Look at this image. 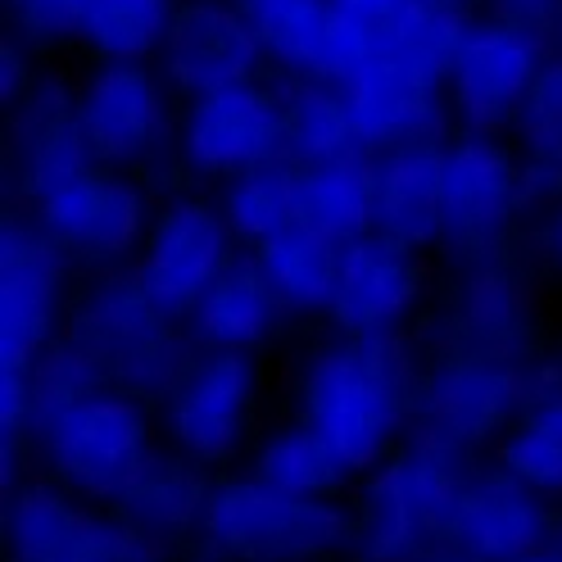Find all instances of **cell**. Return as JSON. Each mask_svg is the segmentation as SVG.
Returning <instances> with one entry per match:
<instances>
[{
  "label": "cell",
  "instance_id": "8",
  "mask_svg": "<svg viewBox=\"0 0 562 562\" xmlns=\"http://www.w3.org/2000/svg\"><path fill=\"white\" fill-rule=\"evenodd\" d=\"M540 359L513 363L490 355H431L427 349L417 381L413 440H427L463 463L495 459V449L536 391Z\"/></svg>",
  "mask_w": 562,
  "mask_h": 562
},
{
  "label": "cell",
  "instance_id": "38",
  "mask_svg": "<svg viewBox=\"0 0 562 562\" xmlns=\"http://www.w3.org/2000/svg\"><path fill=\"white\" fill-rule=\"evenodd\" d=\"M331 5H336V14L345 23H355V27H363V32L376 37V32L408 5V0H331Z\"/></svg>",
  "mask_w": 562,
  "mask_h": 562
},
{
  "label": "cell",
  "instance_id": "3",
  "mask_svg": "<svg viewBox=\"0 0 562 562\" xmlns=\"http://www.w3.org/2000/svg\"><path fill=\"white\" fill-rule=\"evenodd\" d=\"M472 463L408 440L385 463L349 485V558L355 562H422L449 544V517Z\"/></svg>",
  "mask_w": 562,
  "mask_h": 562
},
{
  "label": "cell",
  "instance_id": "40",
  "mask_svg": "<svg viewBox=\"0 0 562 562\" xmlns=\"http://www.w3.org/2000/svg\"><path fill=\"white\" fill-rule=\"evenodd\" d=\"M422 5H436L449 14H476V10H485V0H422Z\"/></svg>",
  "mask_w": 562,
  "mask_h": 562
},
{
  "label": "cell",
  "instance_id": "7",
  "mask_svg": "<svg viewBox=\"0 0 562 562\" xmlns=\"http://www.w3.org/2000/svg\"><path fill=\"white\" fill-rule=\"evenodd\" d=\"M531 218L536 209L526 195V172L513 140L453 132L445 140V209L436 245L445 268L521 255Z\"/></svg>",
  "mask_w": 562,
  "mask_h": 562
},
{
  "label": "cell",
  "instance_id": "10",
  "mask_svg": "<svg viewBox=\"0 0 562 562\" xmlns=\"http://www.w3.org/2000/svg\"><path fill=\"white\" fill-rule=\"evenodd\" d=\"M263 408V363L259 355H227V349H195L178 381L155 404L159 436L168 449L187 453L209 472L245 468L259 440Z\"/></svg>",
  "mask_w": 562,
  "mask_h": 562
},
{
  "label": "cell",
  "instance_id": "28",
  "mask_svg": "<svg viewBox=\"0 0 562 562\" xmlns=\"http://www.w3.org/2000/svg\"><path fill=\"white\" fill-rule=\"evenodd\" d=\"M272 281V291L286 308L291 323H323L331 295H336V272H340V245L308 232V227H286L268 245L250 250Z\"/></svg>",
  "mask_w": 562,
  "mask_h": 562
},
{
  "label": "cell",
  "instance_id": "21",
  "mask_svg": "<svg viewBox=\"0 0 562 562\" xmlns=\"http://www.w3.org/2000/svg\"><path fill=\"white\" fill-rule=\"evenodd\" d=\"M214 481L218 472H209L191 463L187 453L159 445L146 459V468L123 485V495L114 499V513L127 526H136L146 540H155L159 549L182 553V549H195L204 536Z\"/></svg>",
  "mask_w": 562,
  "mask_h": 562
},
{
  "label": "cell",
  "instance_id": "16",
  "mask_svg": "<svg viewBox=\"0 0 562 562\" xmlns=\"http://www.w3.org/2000/svg\"><path fill=\"white\" fill-rule=\"evenodd\" d=\"M95 168L87 146L78 87L74 78L46 74L32 82L14 104H5L0 123V187L10 209H37L46 195Z\"/></svg>",
  "mask_w": 562,
  "mask_h": 562
},
{
  "label": "cell",
  "instance_id": "4",
  "mask_svg": "<svg viewBox=\"0 0 562 562\" xmlns=\"http://www.w3.org/2000/svg\"><path fill=\"white\" fill-rule=\"evenodd\" d=\"M159 445L155 404L104 381L32 431V472L59 481L95 508H114L123 485Z\"/></svg>",
  "mask_w": 562,
  "mask_h": 562
},
{
  "label": "cell",
  "instance_id": "12",
  "mask_svg": "<svg viewBox=\"0 0 562 562\" xmlns=\"http://www.w3.org/2000/svg\"><path fill=\"white\" fill-rule=\"evenodd\" d=\"M164 191L168 187H159L155 178L95 164L82 178L46 195L37 209H23V214L46 227V236L78 268V277H104L127 272L136 263Z\"/></svg>",
  "mask_w": 562,
  "mask_h": 562
},
{
  "label": "cell",
  "instance_id": "23",
  "mask_svg": "<svg viewBox=\"0 0 562 562\" xmlns=\"http://www.w3.org/2000/svg\"><path fill=\"white\" fill-rule=\"evenodd\" d=\"M372 159V232L436 255L445 209V140L376 150Z\"/></svg>",
  "mask_w": 562,
  "mask_h": 562
},
{
  "label": "cell",
  "instance_id": "15",
  "mask_svg": "<svg viewBox=\"0 0 562 562\" xmlns=\"http://www.w3.org/2000/svg\"><path fill=\"white\" fill-rule=\"evenodd\" d=\"M82 277L46 227L5 209L0 218V363L27 368L68 331Z\"/></svg>",
  "mask_w": 562,
  "mask_h": 562
},
{
  "label": "cell",
  "instance_id": "34",
  "mask_svg": "<svg viewBox=\"0 0 562 562\" xmlns=\"http://www.w3.org/2000/svg\"><path fill=\"white\" fill-rule=\"evenodd\" d=\"M5 32L32 50H50L78 42V27L87 14V0H0Z\"/></svg>",
  "mask_w": 562,
  "mask_h": 562
},
{
  "label": "cell",
  "instance_id": "29",
  "mask_svg": "<svg viewBox=\"0 0 562 562\" xmlns=\"http://www.w3.org/2000/svg\"><path fill=\"white\" fill-rule=\"evenodd\" d=\"M178 5L182 0H87L74 46L91 64H155Z\"/></svg>",
  "mask_w": 562,
  "mask_h": 562
},
{
  "label": "cell",
  "instance_id": "33",
  "mask_svg": "<svg viewBox=\"0 0 562 562\" xmlns=\"http://www.w3.org/2000/svg\"><path fill=\"white\" fill-rule=\"evenodd\" d=\"M27 385H32V431L42 427L46 417H55L59 408L78 404L82 395H91L95 385H104V372L95 368V359L78 340H55L46 355H37L27 363Z\"/></svg>",
  "mask_w": 562,
  "mask_h": 562
},
{
  "label": "cell",
  "instance_id": "2",
  "mask_svg": "<svg viewBox=\"0 0 562 562\" xmlns=\"http://www.w3.org/2000/svg\"><path fill=\"white\" fill-rule=\"evenodd\" d=\"M463 23L468 14H449L436 5H422V0H408L376 32L372 55L359 64V74L340 82L368 155L453 136L445 74Z\"/></svg>",
  "mask_w": 562,
  "mask_h": 562
},
{
  "label": "cell",
  "instance_id": "41",
  "mask_svg": "<svg viewBox=\"0 0 562 562\" xmlns=\"http://www.w3.org/2000/svg\"><path fill=\"white\" fill-rule=\"evenodd\" d=\"M168 562H223V558H214L204 544H195V549H182V553H168Z\"/></svg>",
  "mask_w": 562,
  "mask_h": 562
},
{
  "label": "cell",
  "instance_id": "13",
  "mask_svg": "<svg viewBox=\"0 0 562 562\" xmlns=\"http://www.w3.org/2000/svg\"><path fill=\"white\" fill-rule=\"evenodd\" d=\"M286 159V114H281V78H255L223 91L182 100L178 146H172V182L218 191L232 178Z\"/></svg>",
  "mask_w": 562,
  "mask_h": 562
},
{
  "label": "cell",
  "instance_id": "35",
  "mask_svg": "<svg viewBox=\"0 0 562 562\" xmlns=\"http://www.w3.org/2000/svg\"><path fill=\"white\" fill-rule=\"evenodd\" d=\"M526 259L553 281H562V200H553L536 214L531 232H526Z\"/></svg>",
  "mask_w": 562,
  "mask_h": 562
},
{
  "label": "cell",
  "instance_id": "43",
  "mask_svg": "<svg viewBox=\"0 0 562 562\" xmlns=\"http://www.w3.org/2000/svg\"><path fill=\"white\" fill-rule=\"evenodd\" d=\"M553 55H562V23H558V32H553Z\"/></svg>",
  "mask_w": 562,
  "mask_h": 562
},
{
  "label": "cell",
  "instance_id": "37",
  "mask_svg": "<svg viewBox=\"0 0 562 562\" xmlns=\"http://www.w3.org/2000/svg\"><path fill=\"white\" fill-rule=\"evenodd\" d=\"M485 10H495L521 27H536L553 42V32L562 23V0H485Z\"/></svg>",
  "mask_w": 562,
  "mask_h": 562
},
{
  "label": "cell",
  "instance_id": "11",
  "mask_svg": "<svg viewBox=\"0 0 562 562\" xmlns=\"http://www.w3.org/2000/svg\"><path fill=\"white\" fill-rule=\"evenodd\" d=\"M74 87L95 164L178 187L172 146H178L182 95L168 87L159 64H87Z\"/></svg>",
  "mask_w": 562,
  "mask_h": 562
},
{
  "label": "cell",
  "instance_id": "18",
  "mask_svg": "<svg viewBox=\"0 0 562 562\" xmlns=\"http://www.w3.org/2000/svg\"><path fill=\"white\" fill-rule=\"evenodd\" d=\"M431 300V255L381 232H363L340 245L336 295L323 323L340 336H417Z\"/></svg>",
  "mask_w": 562,
  "mask_h": 562
},
{
  "label": "cell",
  "instance_id": "44",
  "mask_svg": "<svg viewBox=\"0 0 562 562\" xmlns=\"http://www.w3.org/2000/svg\"><path fill=\"white\" fill-rule=\"evenodd\" d=\"M340 562H355V558H340Z\"/></svg>",
  "mask_w": 562,
  "mask_h": 562
},
{
  "label": "cell",
  "instance_id": "17",
  "mask_svg": "<svg viewBox=\"0 0 562 562\" xmlns=\"http://www.w3.org/2000/svg\"><path fill=\"white\" fill-rule=\"evenodd\" d=\"M236 255H240V240L227 227L214 191L168 187L150 223V236L132 263V277L164 313L187 318L195 300L227 272Z\"/></svg>",
  "mask_w": 562,
  "mask_h": 562
},
{
  "label": "cell",
  "instance_id": "30",
  "mask_svg": "<svg viewBox=\"0 0 562 562\" xmlns=\"http://www.w3.org/2000/svg\"><path fill=\"white\" fill-rule=\"evenodd\" d=\"M508 140L521 159L531 209L540 214L553 200H562V55H553L544 64L540 82L531 87L521 114L508 127Z\"/></svg>",
  "mask_w": 562,
  "mask_h": 562
},
{
  "label": "cell",
  "instance_id": "25",
  "mask_svg": "<svg viewBox=\"0 0 562 562\" xmlns=\"http://www.w3.org/2000/svg\"><path fill=\"white\" fill-rule=\"evenodd\" d=\"M495 463L562 508V359H540L536 391L495 449Z\"/></svg>",
  "mask_w": 562,
  "mask_h": 562
},
{
  "label": "cell",
  "instance_id": "31",
  "mask_svg": "<svg viewBox=\"0 0 562 562\" xmlns=\"http://www.w3.org/2000/svg\"><path fill=\"white\" fill-rule=\"evenodd\" d=\"M300 227L336 245L372 232V159L345 155L331 164L300 168Z\"/></svg>",
  "mask_w": 562,
  "mask_h": 562
},
{
  "label": "cell",
  "instance_id": "36",
  "mask_svg": "<svg viewBox=\"0 0 562 562\" xmlns=\"http://www.w3.org/2000/svg\"><path fill=\"white\" fill-rule=\"evenodd\" d=\"M37 78H42L37 50L5 32V37H0V110H5V104H14Z\"/></svg>",
  "mask_w": 562,
  "mask_h": 562
},
{
  "label": "cell",
  "instance_id": "6",
  "mask_svg": "<svg viewBox=\"0 0 562 562\" xmlns=\"http://www.w3.org/2000/svg\"><path fill=\"white\" fill-rule=\"evenodd\" d=\"M64 336L87 349L110 385H123L150 404L164 400V391L195 355L187 323L164 313L140 291L132 268L82 277Z\"/></svg>",
  "mask_w": 562,
  "mask_h": 562
},
{
  "label": "cell",
  "instance_id": "5",
  "mask_svg": "<svg viewBox=\"0 0 562 562\" xmlns=\"http://www.w3.org/2000/svg\"><path fill=\"white\" fill-rule=\"evenodd\" d=\"M200 544L223 562H340L349 558V504L304 499L250 468L218 472Z\"/></svg>",
  "mask_w": 562,
  "mask_h": 562
},
{
  "label": "cell",
  "instance_id": "27",
  "mask_svg": "<svg viewBox=\"0 0 562 562\" xmlns=\"http://www.w3.org/2000/svg\"><path fill=\"white\" fill-rule=\"evenodd\" d=\"M245 468L259 472L268 485L286 490V495H304V499H345V490L355 485L349 468L340 463V453L295 413L286 422H272L268 431H259Z\"/></svg>",
  "mask_w": 562,
  "mask_h": 562
},
{
  "label": "cell",
  "instance_id": "22",
  "mask_svg": "<svg viewBox=\"0 0 562 562\" xmlns=\"http://www.w3.org/2000/svg\"><path fill=\"white\" fill-rule=\"evenodd\" d=\"M100 508L59 481L27 472L0 485V558L5 562H82Z\"/></svg>",
  "mask_w": 562,
  "mask_h": 562
},
{
  "label": "cell",
  "instance_id": "24",
  "mask_svg": "<svg viewBox=\"0 0 562 562\" xmlns=\"http://www.w3.org/2000/svg\"><path fill=\"white\" fill-rule=\"evenodd\" d=\"M182 323H187V336L195 349L263 355L291 318H286V308H281L272 281L263 277L259 259L250 250H240L227 263V272L195 300V308Z\"/></svg>",
  "mask_w": 562,
  "mask_h": 562
},
{
  "label": "cell",
  "instance_id": "1",
  "mask_svg": "<svg viewBox=\"0 0 562 562\" xmlns=\"http://www.w3.org/2000/svg\"><path fill=\"white\" fill-rule=\"evenodd\" d=\"M422 363L427 349L417 336L327 331L295 368L291 413L308 422L359 481L413 440Z\"/></svg>",
  "mask_w": 562,
  "mask_h": 562
},
{
  "label": "cell",
  "instance_id": "20",
  "mask_svg": "<svg viewBox=\"0 0 562 562\" xmlns=\"http://www.w3.org/2000/svg\"><path fill=\"white\" fill-rule=\"evenodd\" d=\"M558 521V504L513 476L504 463L481 459L468 468L449 517V544L472 562H517L536 553Z\"/></svg>",
  "mask_w": 562,
  "mask_h": 562
},
{
  "label": "cell",
  "instance_id": "19",
  "mask_svg": "<svg viewBox=\"0 0 562 562\" xmlns=\"http://www.w3.org/2000/svg\"><path fill=\"white\" fill-rule=\"evenodd\" d=\"M155 64L182 100L272 74L259 27L240 0H182Z\"/></svg>",
  "mask_w": 562,
  "mask_h": 562
},
{
  "label": "cell",
  "instance_id": "9",
  "mask_svg": "<svg viewBox=\"0 0 562 562\" xmlns=\"http://www.w3.org/2000/svg\"><path fill=\"white\" fill-rule=\"evenodd\" d=\"M526 255V250H521ZM521 255L449 268L417 340L431 355H490L531 363L540 359V291L536 263Z\"/></svg>",
  "mask_w": 562,
  "mask_h": 562
},
{
  "label": "cell",
  "instance_id": "39",
  "mask_svg": "<svg viewBox=\"0 0 562 562\" xmlns=\"http://www.w3.org/2000/svg\"><path fill=\"white\" fill-rule=\"evenodd\" d=\"M517 562H562V508H558V521H553V536L536 549V553H526Z\"/></svg>",
  "mask_w": 562,
  "mask_h": 562
},
{
  "label": "cell",
  "instance_id": "26",
  "mask_svg": "<svg viewBox=\"0 0 562 562\" xmlns=\"http://www.w3.org/2000/svg\"><path fill=\"white\" fill-rule=\"evenodd\" d=\"M281 114H286V159L295 168L368 155L349 95L331 78H281Z\"/></svg>",
  "mask_w": 562,
  "mask_h": 562
},
{
  "label": "cell",
  "instance_id": "42",
  "mask_svg": "<svg viewBox=\"0 0 562 562\" xmlns=\"http://www.w3.org/2000/svg\"><path fill=\"white\" fill-rule=\"evenodd\" d=\"M422 562H472L468 553H459V549H453V544H440L436 553H427V558H422Z\"/></svg>",
  "mask_w": 562,
  "mask_h": 562
},
{
  "label": "cell",
  "instance_id": "14",
  "mask_svg": "<svg viewBox=\"0 0 562 562\" xmlns=\"http://www.w3.org/2000/svg\"><path fill=\"white\" fill-rule=\"evenodd\" d=\"M553 59V42L536 27H521L495 10L468 14L459 46L449 55L445 95L453 132L508 136L526 95Z\"/></svg>",
  "mask_w": 562,
  "mask_h": 562
},
{
  "label": "cell",
  "instance_id": "32",
  "mask_svg": "<svg viewBox=\"0 0 562 562\" xmlns=\"http://www.w3.org/2000/svg\"><path fill=\"white\" fill-rule=\"evenodd\" d=\"M227 227L236 232L240 250H259L272 236L300 223V168L291 159H277L250 168L214 191Z\"/></svg>",
  "mask_w": 562,
  "mask_h": 562
}]
</instances>
